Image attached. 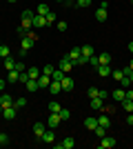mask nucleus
I'll list each match as a JSON object with an SVG mask.
<instances>
[{
  "instance_id": "obj_8",
  "label": "nucleus",
  "mask_w": 133,
  "mask_h": 149,
  "mask_svg": "<svg viewBox=\"0 0 133 149\" xmlns=\"http://www.w3.org/2000/svg\"><path fill=\"white\" fill-rule=\"evenodd\" d=\"M60 85H62V91H71V89L76 87V82H73V78H69V76H64L62 80H60Z\"/></svg>"
},
{
  "instance_id": "obj_6",
  "label": "nucleus",
  "mask_w": 133,
  "mask_h": 149,
  "mask_svg": "<svg viewBox=\"0 0 133 149\" xmlns=\"http://www.w3.org/2000/svg\"><path fill=\"white\" fill-rule=\"evenodd\" d=\"M13 105V98L11 96H9V93H0V111H2V109H5V107H11Z\"/></svg>"
},
{
  "instance_id": "obj_20",
  "label": "nucleus",
  "mask_w": 133,
  "mask_h": 149,
  "mask_svg": "<svg viewBox=\"0 0 133 149\" xmlns=\"http://www.w3.org/2000/svg\"><path fill=\"white\" fill-rule=\"evenodd\" d=\"M49 91H51V93H60V91H62V85H60V80H51Z\"/></svg>"
},
{
  "instance_id": "obj_27",
  "label": "nucleus",
  "mask_w": 133,
  "mask_h": 149,
  "mask_svg": "<svg viewBox=\"0 0 133 149\" xmlns=\"http://www.w3.org/2000/svg\"><path fill=\"white\" fill-rule=\"evenodd\" d=\"M95 20H98V22H104V20H107V9H98V11H95Z\"/></svg>"
},
{
  "instance_id": "obj_45",
  "label": "nucleus",
  "mask_w": 133,
  "mask_h": 149,
  "mask_svg": "<svg viewBox=\"0 0 133 149\" xmlns=\"http://www.w3.org/2000/svg\"><path fill=\"white\" fill-rule=\"evenodd\" d=\"M98 96H100V98H102V100H107V98H109V93H107V91H104V89H100V93H98Z\"/></svg>"
},
{
  "instance_id": "obj_22",
  "label": "nucleus",
  "mask_w": 133,
  "mask_h": 149,
  "mask_svg": "<svg viewBox=\"0 0 133 149\" xmlns=\"http://www.w3.org/2000/svg\"><path fill=\"white\" fill-rule=\"evenodd\" d=\"M84 127L93 131L95 127H98V118H84Z\"/></svg>"
},
{
  "instance_id": "obj_39",
  "label": "nucleus",
  "mask_w": 133,
  "mask_h": 149,
  "mask_svg": "<svg viewBox=\"0 0 133 149\" xmlns=\"http://www.w3.org/2000/svg\"><path fill=\"white\" fill-rule=\"evenodd\" d=\"M58 113H60V118H62V120H69L71 118V111H69V109H60Z\"/></svg>"
},
{
  "instance_id": "obj_49",
  "label": "nucleus",
  "mask_w": 133,
  "mask_h": 149,
  "mask_svg": "<svg viewBox=\"0 0 133 149\" xmlns=\"http://www.w3.org/2000/svg\"><path fill=\"white\" fill-rule=\"evenodd\" d=\"M2 89H5V80H0V91H2Z\"/></svg>"
},
{
  "instance_id": "obj_54",
  "label": "nucleus",
  "mask_w": 133,
  "mask_h": 149,
  "mask_svg": "<svg viewBox=\"0 0 133 149\" xmlns=\"http://www.w3.org/2000/svg\"><path fill=\"white\" fill-rule=\"evenodd\" d=\"M58 2H64V0H58Z\"/></svg>"
},
{
  "instance_id": "obj_30",
  "label": "nucleus",
  "mask_w": 133,
  "mask_h": 149,
  "mask_svg": "<svg viewBox=\"0 0 133 149\" xmlns=\"http://www.w3.org/2000/svg\"><path fill=\"white\" fill-rule=\"evenodd\" d=\"M64 76H67V74H64L62 69H56V71H53V74H51V80H62Z\"/></svg>"
},
{
  "instance_id": "obj_1",
  "label": "nucleus",
  "mask_w": 133,
  "mask_h": 149,
  "mask_svg": "<svg viewBox=\"0 0 133 149\" xmlns=\"http://www.w3.org/2000/svg\"><path fill=\"white\" fill-rule=\"evenodd\" d=\"M33 42H36V38H33V33L29 31V33L22 38V42H20V56H22V58H25L27 54L33 49Z\"/></svg>"
},
{
  "instance_id": "obj_55",
  "label": "nucleus",
  "mask_w": 133,
  "mask_h": 149,
  "mask_svg": "<svg viewBox=\"0 0 133 149\" xmlns=\"http://www.w3.org/2000/svg\"><path fill=\"white\" fill-rule=\"evenodd\" d=\"M0 62H2V56H0Z\"/></svg>"
},
{
  "instance_id": "obj_5",
  "label": "nucleus",
  "mask_w": 133,
  "mask_h": 149,
  "mask_svg": "<svg viewBox=\"0 0 133 149\" xmlns=\"http://www.w3.org/2000/svg\"><path fill=\"white\" fill-rule=\"evenodd\" d=\"M0 113H2V118H5V120H13V118H16V113H18V109L11 105V107H5Z\"/></svg>"
},
{
  "instance_id": "obj_12",
  "label": "nucleus",
  "mask_w": 133,
  "mask_h": 149,
  "mask_svg": "<svg viewBox=\"0 0 133 149\" xmlns=\"http://www.w3.org/2000/svg\"><path fill=\"white\" fill-rule=\"evenodd\" d=\"M89 105H91V109H102V107H104V100H102L100 96H95V98H89Z\"/></svg>"
},
{
  "instance_id": "obj_51",
  "label": "nucleus",
  "mask_w": 133,
  "mask_h": 149,
  "mask_svg": "<svg viewBox=\"0 0 133 149\" xmlns=\"http://www.w3.org/2000/svg\"><path fill=\"white\" fill-rule=\"evenodd\" d=\"M129 69H133V60H131V62H129Z\"/></svg>"
},
{
  "instance_id": "obj_28",
  "label": "nucleus",
  "mask_w": 133,
  "mask_h": 149,
  "mask_svg": "<svg viewBox=\"0 0 133 149\" xmlns=\"http://www.w3.org/2000/svg\"><path fill=\"white\" fill-rule=\"evenodd\" d=\"M120 105H122V109H124V111H133V100L124 98V100L120 102Z\"/></svg>"
},
{
  "instance_id": "obj_16",
  "label": "nucleus",
  "mask_w": 133,
  "mask_h": 149,
  "mask_svg": "<svg viewBox=\"0 0 133 149\" xmlns=\"http://www.w3.org/2000/svg\"><path fill=\"white\" fill-rule=\"evenodd\" d=\"M20 80V71H16V69H11V71H9V74H7V82H18Z\"/></svg>"
},
{
  "instance_id": "obj_26",
  "label": "nucleus",
  "mask_w": 133,
  "mask_h": 149,
  "mask_svg": "<svg viewBox=\"0 0 133 149\" xmlns=\"http://www.w3.org/2000/svg\"><path fill=\"white\" fill-rule=\"evenodd\" d=\"M98 125H102V127H107V129L111 127V120H109V116H107V113H102L100 118H98Z\"/></svg>"
},
{
  "instance_id": "obj_53",
  "label": "nucleus",
  "mask_w": 133,
  "mask_h": 149,
  "mask_svg": "<svg viewBox=\"0 0 133 149\" xmlns=\"http://www.w3.org/2000/svg\"><path fill=\"white\" fill-rule=\"evenodd\" d=\"M2 147H5V145H2V143H0V149H2Z\"/></svg>"
},
{
  "instance_id": "obj_32",
  "label": "nucleus",
  "mask_w": 133,
  "mask_h": 149,
  "mask_svg": "<svg viewBox=\"0 0 133 149\" xmlns=\"http://www.w3.org/2000/svg\"><path fill=\"white\" fill-rule=\"evenodd\" d=\"M131 85H133V82H131V78H129V76L124 74V78H122V80H120V87H122V89H129V87H131Z\"/></svg>"
},
{
  "instance_id": "obj_47",
  "label": "nucleus",
  "mask_w": 133,
  "mask_h": 149,
  "mask_svg": "<svg viewBox=\"0 0 133 149\" xmlns=\"http://www.w3.org/2000/svg\"><path fill=\"white\" fill-rule=\"evenodd\" d=\"M64 5H69V7H76V0H64Z\"/></svg>"
},
{
  "instance_id": "obj_18",
  "label": "nucleus",
  "mask_w": 133,
  "mask_h": 149,
  "mask_svg": "<svg viewBox=\"0 0 133 149\" xmlns=\"http://www.w3.org/2000/svg\"><path fill=\"white\" fill-rule=\"evenodd\" d=\"M53 138H56V136H53V129L49 127V129L42 134V138H40V140H42V143H53Z\"/></svg>"
},
{
  "instance_id": "obj_38",
  "label": "nucleus",
  "mask_w": 133,
  "mask_h": 149,
  "mask_svg": "<svg viewBox=\"0 0 133 149\" xmlns=\"http://www.w3.org/2000/svg\"><path fill=\"white\" fill-rule=\"evenodd\" d=\"M60 109H62V105H60V102H49V111L58 113V111H60Z\"/></svg>"
},
{
  "instance_id": "obj_35",
  "label": "nucleus",
  "mask_w": 133,
  "mask_h": 149,
  "mask_svg": "<svg viewBox=\"0 0 133 149\" xmlns=\"http://www.w3.org/2000/svg\"><path fill=\"white\" fill-rule=\"evenodd\" d=\"M13 107H16V109H20V107H27V98H16V100H13Z\"/></svg>"
},
{
  "instance_id": "obj_14",
  "label": "nucleus",
  "mask_w": 133,
  "mask_h": 149,
  "mask_svg": "<svg viewBox=\"0 0 133 149\" xmlns=\"http://www.w3.org/2000/svg\"><path fill=\"white\" fill-rule=\"evenodd\" d=\"M44 131H47V127H44L42 123H36V125H33V136L38 138V140L42 138V134H44Z\"/></svg>"
},
{
  "instance_id": "obj_48",
  "label": "nucleus",
  "mask_w": 133,
  "mask_h": 149,
  "mask_svg": "<svg viewBox=\"0 0 133 149\" xmlns=\"http://www.w3.org/2000/svg\"><path fill=\"white\" fill-rule=\"evenodd\" d=\"M127 123H129V125H133V113H129V116H127Z\"/></svg>"
},
{
  "instance_id": "obj_50",
  "label": "nucleus",
  "mask_w": 133,
  "mask_h": 149,
  "mask_svg": "<svg viewBox=\"0 0 133 149\" xmlns=\"http://www.w3.org/2000/svg\"><path fill=\"white\" fill-rule=\"evenodd\" d=\"M129 51H131V54H133V42H129Z\"/></svg>"
},
{
  "instance_id": "obj_21",
  "label": "nucleus",
  "mask_w": 133,
  "mask_h": 149,
  "mask_svg": "<svg viewBox=\"0 0 133 149\" xmlns=\"http://www.w3.org/2000/svg\"><path fill=\"white\" fill-rule=\"evenodd\" d=\"M2 65H5V69H7V71H11V69L16 67V60H13V56L5 58V60H2Z\"/></svg>"
},
{
  "instance_id": "obj_37",
  "label": "nucleus",
  "mask_w": 133,
  "mask_h": 149,
  "mask_svg": "<svg viewBox=\"0 0 133 149\" xmlns=\"http://www.w3.org/2000/svg\"><path fill=\"white\" fill-rule=\"evenodd\" d=\"M53 71H56V67H53V65H44V67H42V74H44V76H51Z\"/></svg>"
},
{
  "instance_id": "obj_2",
  "label": "nucleus",
  "mask_w": 133,
  "mask_h": 149,
  "mask_svg": "<svg viewBox=\"0 0 133 149\" xmlns=\"http://www.w3.org/2000/svg\"><path fill=\"white\" fill-rule=\"evenodd\" d=\"M33 16H36V13L29 11V9L22 11V22H20V27H22V29H31L33 27Z\"/></svg>"
},
{
  "instance_id": "obj_3",
  "label": "nucleus",
  "mask_w": 133,
  "mask_h": 149,
  "mask_svg": "<svg viewBox=\"0 0 133 149\" xmlns=\"http://www.w3.org/2000/svg\"><path fill=\"white\" fill-rule=\"evenodd\" d=\"M115 145H118V140H115L113 136H104V138H100V145H98V147L100 149H113Z\"/></svg>"
},
{
  "instance_id": "obj_17",
  "label": "nucleus",
  "mask_w": 133,
  "mask_h": 149,
  "mask_svg": "<svg viewBox=\"0 0 133 149\" xmlns=\"http://www.w3.org/2000/svg\"><path fill=\"white\" fill-rule=\"evenodd\" d=\"M38 85H40V89L49 87V85H51V76H44V74H40V78H38Z\"/></svg>"
},
{
  "instance_id": "obj_42",
  "label": "nucleus",
  "mask_w": 133,
  "mask_h": 149,
  "mask_svg": "<svg viewBox=\"0 0 133 149\" xmlns=\"http://www.w3.org/2000/svg\"><path fill=\"white\" fill-rule=\"evenodd\" d=\"M98 93H100V89H98V87H91V89H89V98H95Z\"/></svg>"
},
{
  "instance_id": "obj_44",
  "label": "nucleus",
  "mask_w": 133,
  "mask_h": 149,
  "mask_svg": "<svg viewBox=\"0 0 133 149\" xmlns=\"http://www.w3.org/2000/svg\"><path fill=\"white\" fill-rule=\"evenodd\" d=\"M58 29H60V31H67V22H64V20H60V22H58Z\"/></svg>"
},
{
  "instance_id": "obj_23",
  "label": "nucleus",
  "mask_w": 133,
  "mask_h": 149,
  "mask_svg": "<svg viewBox=\"0 0 133 149\" xmlns=\"http://www.w3.org/2000/svg\"><path fill=\"white\" fill-rule=\"evenodd\" d=\"M0 56H2V60L11 56V49H9V47H7L5 42H0Z\"/></svg>"
},
{
  "instance_id": "obj_13",
  "label": "nucleus",
  "mask_w": 133,
  "mask_h": 149,
  "mask_svg": "<svg viewBox=\"0 0 133 149\" xmlns=\"http://www.w3.org/2000/svg\"><path fill=\"white\" fill-rule=\"evenodd\" d=\"M33 27H36V29H42V27H47V18L36 13V16H33Z\"/></svg>"
},
{
  "instance_id": "obj_52",
  "label": "nucleus",
  "mask_w": 133,
  "mask_h": 149,
  "mask_svg": "<svg viewBox=\"0 0 133 149\" xmlns=\"http://www.w3.org/2000/svg\"><path fill=\"white\" fill-rule=\"evenodd\" d=\"M9 2H18V0H9Z\"/></svg>"
},
{
  "instance_id": "obj_19",
  "label": "nucleus",
  "mask_w": 133,
  "mask_h": 149,
  "mask_svg": "<svg viewBox=\"0 0 133 149\" xmlns=\"http://www.w3.org/2000/svg\"><path fill=\"white\" fill-rule=\"evenodd\" d=\"M111 96H113V100H118V102H122V100L127 98V91H124V89H115V91L111 93Z\"/></svg>"
},
{
  "instance_id": "obj_31",
  "label": "nucleus",
  "mask_w": 133,
  "mask_h": 149,
  "mask_svg": "<svg viewBox=\"0 0 133 149\" xmlns=\"http://www.w3.org/2000/svg\"><path fill=\"white\" fill-rule=\"evenodd\" d=\"M93 131H95V136H98V138H104V136H107V127H102V125H98Z\"/></svg>"
},
{
  "instance_id": "obj_25",
  "label": "nucleus",
  "mask_w": 133,
  "mask_h": 149,
  "mask_svg": "<svg viewBox=\"0 0 133 149\" xmlns=\"http://www.w3.org/2000/svg\"><path fill=\"white\" fill-rule=\"evenodd\" d=\"M36 13H38V16H47V13H49V7L44 5V2H40V5L36 7Z\"/></svg>"
},
{
  "instance_id": "obj_56",
  "label": "nucleus",
  "mask_w": 133,
  "mask_h": 149,
  "mask_svg": "<svg viewBox=\"0 0 133 149\" xmlns=\"http://www.w3.org/2000/svg\"><path fill=\"white\" fill-rule=\"evenodd\" d=\"M131 5H133V0H131Z\"/></svg>"
},
{
  "instance_id": "obj_46",
  "label": "nucleus",
  "mask_w": 133,
  "mask_h": 149,
  "mask_svg": "<svg viewBox=\"0 0 133 149\" xmlns=\"http://www.w3.org/2000/svg\"><path fill=\"white\" fill-rule=\"evenodd\" d=\"M127 98H129V100H133V89H127Z\"/></svg>"
},
{
  "instance_id": "obj_41",
  "label": "nucleus",
  "mask_w": 133,
  "mask_h": 149,
  "mask_svg": "<svg viewBox=\"0 0 133 149\" xmlns=\"http://www.w3.org/2000/svg\"><path fill=\"white\" fill-rule=\"evenodd\" d=\"M44 18H47V25H51V22H56V13H53V11H49L47 16H44Z\"/></svg>"
},
{
  "instance_id": "obj_10",
  "label": "nucleus",
  "mask_w": 133,
  "mask_h": 149,
  "mask_svg": "<svg viewBox=\"0 0 133 149\" xmlns=\"http://www.w3.org/2000/svg\"><path fill=\"white\" fill-rule=\"evenodd\" d=\"M56 147L58 149H73V147H76V140H73V138H64L62 143H58Z\"/></svg>"
},
{
  "instance_id": "obj_4",
  "label": "nucleus",
  "mask_w": 133,
  "mask_h": 149,
  "mask_svg": "<svg viewBox=\"0 0 133 149\" xmlns=\"http://www.w3.org/2000/svg\"><path fill=\"white\" fill-rule=\"evenodd\" d=\"M58 69H62V71H71V69H73V60H71L69 56L60 58V62H58Z\"/></svg>"
},
{
  "instance_id": "obj_9",
  "label": "nucleus",
  "mask_w": 133,
  "mask_h": 149,
  "mask_svg": "<svg viewBox=\"0 0 133 149\" xmlns=\"http://www.w3.org/2000/svg\"><path fill=\"white\" fill-rule=\"evenodd\" d=\"M80 54H82V58H87V60H89V58L95 54V51H93V45H82V47H80Z\"/></svg>"
},
{
  "instance_id": "obj_24",
  "label": "nucleus",
  "mask_w": 133,
  "mask_h": 149,
  "mask_svg": "<svg viewBox=\"0 0 133 149\" xmlns=\"http://www.w3.org/2000/svg\"><path fill=\"white\" fill-rule=\"evenodd\" d=\"M27 71H29V78H36V80H38L40 74H42V69H38V67H29Z\"/></svg>"
},
{
  "instance_id": "obj_29",
  "label": "nucleus",
  "mask_w": 133,
  "mask_h": 149,
  "mask_svg": "<svg viewBox=\"0 0 133 149\" xmlns=\"http://www.w3.org/2000/svg\"><path fill=\"white\" fill-rule=\"evenodd\" d=\"M100 65H111V54H98Z\"/></svg>"
},
{
  "instance_id": "obj_40",
  "label": "nucleus",
  "mask_w": 133,
  "mask_h": 149,
  "mask_svg": "<svg viewBox=\"0 0 133 149\" xmlns=\"http://www.w3.org/2000/svg\"><path fill=\"white\" fill-rule=\"evenodd\" d=\"M13 69H16V71H27V67H25V62H22V60H16V67H13Z\"/></svg>"
},
{
  "instance_id": "obj_33",
  "label": "nucleus",
  "mask_w": 133,
  "mask_h": 149,
  "mask_svg": "<svg viewBox=\"0 0 133 149\" xmlns=\"http://www.w3.org/2000/svg\"><path fill=\"white\" fill-rule=\"evenodd\" d=\"M111 76H113L115 80L120 82V80H122V78H124V69H113V74H111Z\"/></svg>"
},
{
  "instance_id": "obj_7",
  "label": "nucleus",
  "mask_w": 133,
  "mask_h": 149,
  "mask_svg": "<svg viewBox=\"0 0 133 149\" xmlns=\"http://www.w3.org/2000/svg\"><path fill=\"white\" fill-rule=\"evenodd\" d=\"M98 76H102V78H109V76L113 74V69H111V65H98Z\"/></svg>"
},
{
  "instance_id": "obj_34",
  "label": "nucleus",
  "mask_w": 133,
  "mask_h": 149,
  "mask_svg": "<svg viewBox=\"0 0 133 149\" xmlns=\"http://www.w3.org/2000/svg\"><path fill=\"white\" fill-rule=\"evenodd\" d=\"M91 2H93V0H76V7H80V9H87V7H91Z\"/></svg>"
},
{
  "instance_id": "obj_11",
  "label": "nucleus",
  "mask_w": 133,
  "mask_h": 149,
  "mask_svg": "<svg viewBox=\"0 0 133 149\" xmlns=\"http://www.w3.org/2000/svg\"><path fill=\"white\" fill-rule=\"evenodd\" d=\"M60 123H62L60 113H53V111H49V127H51V129H53V127H58Z\"/></svg>"
},
{
  "instance_id": "obj_43",
  "label": "nucleus",
  "mask_w": 133,
  "mask_h": 149,
  "mask_svg": "<svg viewBox=\"0 0 133 149\" xmlns=\"http://www.w3.org/2000/svg\"><path fill=\"white\" fill-rule=\"evenodd\" d=\"M29 80V71H20V80L18 82H27Z\"/></svg>"
},
{
  "instance_id": "obj_15",
  "label": "nucleus",
  "mask_w": 133,
  "mask_h": 149,
  "mask_svg": "<svg viewBox=\"0 0 133 149\" xmlns=\"http://www.w3.org/2000/svg\"><path fill=\"white\" fill-rule=\"evenodd\" d=\"M25 87H27V91H36V89H40V85H38L36 78H29V80L25 82Z\"/></svg>"
},
{
  "instance_id": "obj_36",
  "label": "nucleus",
  "mask_w": 133,
  "mask_h": 149,
  "mask_svg": "<svg viewBox=\"0 0 133 149\" xmlns=\"http://www.w3.org/2000/svg\"><path fill=\"white\" fill-rule=\"evenodd\" d=\"M87 65H91V67H98V65H100V58H98V54H93V56L89 58Z\"/></svg>"
}]
</instances>
